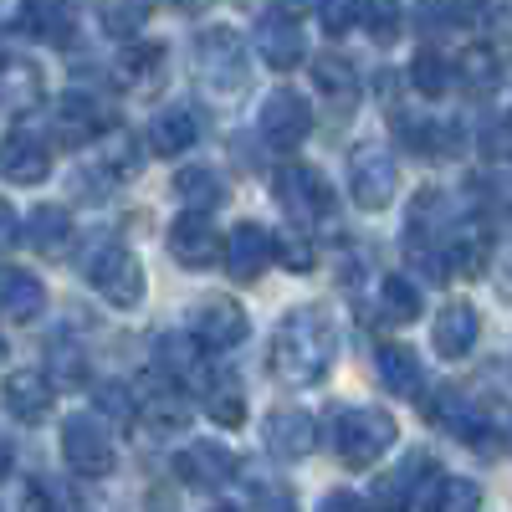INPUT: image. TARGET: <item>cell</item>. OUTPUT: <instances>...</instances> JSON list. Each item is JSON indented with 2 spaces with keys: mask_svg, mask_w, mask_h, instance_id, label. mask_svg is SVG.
I'll return each mask as SVG.
<instances>
[{
  "mask_svg": "<svg viewBox=\"0 0 512 512\" xmlns=\"http://www.w3.org/2000/svg\"><path fill=\"white\" fill-rule=\"evenodd\" d=\"M425 415H431L441 431H451L456 441H466V446H487V436H492L482 405L472 395H461V390H436L431 400H425Z\"/></svg>",
  "mask_w": 512,
  "mask_h": 512,
  "instance_id": "obj_10",
  "label": "cell"
},
{
  "mask_svg": "<svg viewBox=\"0 0 512 512\" xmlns=\"http://www.w3.org/2000/svg\"><path fill=\"white\" fill-rule=\"evenodd\" d=\"M0 364H6V338H0Z\"/></svg>",
  "mask_w": 512,
  "mask_h": 512,
  "instance_id": "obj_53",
  "label": "cell"
},
{
  "mask_svg": "<svg viewBox=\"0 0 512 512\" xmlns=\"http://www.w3.org/2000/svg\"><path fill=\"white\" fill-rule=\"evenodd\" d=\"M144 16H149V11H144V0H103V16H98V21H103L108 36L128 41V36L144 26Z\"/></svg>",
  "mask_w": 512,
  "mask_h": 512,
  "instance_id": "obj_36",
  "label": "cell"
},
{
  "mask_svg": "<svg viewBox=\"0 0 512 512\" xmlns=\"http://www.w3.org/2000/svg\"><path fill=\"white\" fill-rule=\"evenodd\" d=\"M195 139H200V118H195V108H190V103L164 108V113L149 123V149H154L159 159H175V154H185Z\"/></svg>",
  "mask_w": 512,
  "mask_h": 512,
  "instance_id": "obj_21",
  "label": "cell"
},
{
  "mask_svg": "<svg viewBox=\"0 0 512 512\" xmlns=\"http://www.w3.org/2000/svg\"><path fill=\"white\" fill-rule=\"evenodd\" d=\"M77 26V11H72V0H47V11H41V36H52V41H67Z\"/></svg>",
  "mask_w": 512,
  "mask_h": 512,
  "instance_id": "obj_42",
  "label": "cell"
},
{
  "mask_svg": "<svg viewBox=\"0 0 512 512\" xmlns=\"http://www.w3.org/2000/svg\"><path fill=\"white\" fill-rule=\"evenodd\" d=\"M0 400H6L11 420L21 425H41L52 415V400H57V384L47 374H36V369H16L6 374V384H0Z\"/></svg>",
  "mask_w": 512,
  "mask_h": 512,
  "instance_id": "obj_14",
  "label": "cell"
},
{
  "mask_svg": "<svg viewBox=\"0 0 512 512\" xmlns=\"http://www.w3.org/2000/svg\"><path fill=\"white\" fill-rule=\"evenodd\" d=\"M159 369L169 379H185V384H200L210 369L200 364V344L195 338H180V333H164L159 338Z\"/></svg>",
  "mask_w": 512,
  "mask_h": 512,
  "instance_id": "obj_33",
  "label": "cell"
},
{
  "mask_svg": "<svg viewBox=\"0 0 512 512\" xmlns=\"http://www.w3.org/2000/svg\"><path fill=\"white\" fill-rule=\"evenodd\" d=\"M318 512H369L354 492H328L323 502H318Z\"/></svg>",
  "mask_w": 512,
  "mask_h": 512,
  "instance_id": "obj_49",
  "label": "cell"
},
{
  "mask_svg": "<svg viewBox=\"0 0 512 512\" xmlns=\"http://www.w3.org/2000/svg\"><path fill=\"white\" fill-rule=\"evenodd\" d=\"M487 149H492V154H512V113L492 123V134H487Z\"/></svg>",
  "mask_w": 512,
  "mask_h": 512,
  "instance_id": "obj_48",
  "label": "cell"
},
{
  "mask_svg": "<svg viewBox=\"0 0 512 512\" xmlns=\"http://www.w3.org/2000/svg\"><path fill=\"white\" fill-rule=\"evenodd\" d=\"M374 297H379L374 313H379L384 328H405V323L420 318V292H415L410 277H384V282L374 287Z\"/></svg>",
  "mask_w": 512,
  "mask_h": 512,
  "instance_id": "obj_27",
  "label": "cell"
},
{
  "mask_svg": "<svg viewBox=\"0 0 512 512\" xmlns=\"http://www.w3.org/2000/svg\"><path fill=\"white\" fill-rule=\"evenodd\" d=\"M98 410H108L118 420H134V395H128L123 384H103V390H98Z\"/></svg>",
  "mask_w": 512,
  "mask_h": 512,
  "instance_id": "obj_44",
  "label": "cell"
},
{
  "mask_svg": "<svg viewBox=\"0 0 512 512\" xmlns=\"http://www.w3.org/2000/svg\"><path fill=\"white\" fill-rule=\"evenodd\" d=\"M210 512H236V507H226V502H221V507H210Z\"/></svg>",
  "mask_w": 512,
  "mask_h": 512,
  "instance_id": "obj_54",
  "label": "cell"
},
{
  "mask_svg": "<svg viewBox=\"0 0 512 512\" xmlns=\"http://www.w3.org/2000/svg\"><path fill=\"white\" fill-rule=\"evenodd\" d=\"M221 256H226V272L236 282H256L267 267H272V231L256 226V221H241L226 241H221Z\"/></svg>",
  "mask_w": 512,
  "mask_h": 512,
  "instance_id": "obj_13",
  "label": "cell"
},
{
  "mask_svg": "<svg viewBox=\"0 0 512 512\" xmlns=\"http://www.w3.org/2000/svg\"><path fill=\"white\" fill-rule=\"evenodd\" d=\"M395 190H400L395 154L384 149V144H374V139L354 144V149H349V195H354L364 210H384V205L395 200Z\"/></svg>",
  "mask_w": 512,
  "mask_h": 512,
  "instance_id": "obj_5",
  "label": "cell"
},
{
  "mask_svg": "<svg viewBox=\"0 0 512 512\" xmlns=\"http://www.w3.org/2000/svg\"><path fill=\"white\" fill-rule=\"evenodd\" d=\"M359 16H364V26H369V36L379 41V47H390V41L400 36V0H364Z\"/></svg>",
  "mask_w": 512,
  "mask_h": 512,
  "instance_id": "obj_37",
  "label": "cell"
},
{
  "mask_svg": "<svg viewBox=\"0 0 512 512\" xmlns=\"http://www.w3.org/2000/svg\"><path fill=\"white\" fill-rule=\"evenodd\" d=\"M395 420L384 415V410H369V405H354V410H333L328 420V446L333 456L354 466V472H364V466H374L384 451L395 446Z\"/></svg>",
  "mask_w": 512,
  "mask_h": 512,
  "instance_id": "obj_2",
  "label": "cell"
},
{
  "mask_svg": "<svg viewBox=\"0 0 512 512\" xmlns=\"http://www.w3.org/2000/svg\"><path fill=\"white\" fill-rule=\"evenodd\" d=\"M21 241V210L11 200H0V251Z\"/></svg>",
  "mask_w": 512,
  "mask_h": 512,
  "instance_id": "obj_46",
  "label": "cell"
},
{
  "mask_svg": "<svg viewBox=\"0 0 512 512\" xmlns=\"http://www.w3.org/2000/svg\"><path fill=\"white\" fill-rule=\"evenodd\" d=\"M333 359H338V328H333L328 308L313 303V308H292L277 323L267 369L282 384H318V379H328Z\"/></svg>",
  "mask_w": 512,
  "mask_h": 512,
  "instance_id": "obj_1",
  "label": "cell"
},
{
  "mask_svg": "<svg viewBox=\"0 0 512 512\" xmlns=\"http://www.w3.org/2000/svg\"><path fill=\"white\" fill-rule=\"evenodd\" d=\"M318 21L328 36H344L359 21V0H318Z\"/></svg>",
  "mask_w": 512,
  "mask_h": 512,
  "instance_id": "obj_41",
  "label": "cell"
},
{
  "mask_svg": "<svg viewBox=\"0 0 512 512\" xmlns=\"http://www.w3.org/2000/svg\"><path fill=\"white\" fill-rule=\"evenodd\" d=\"M451 72H456V82H461L466 93H492L497 82H502V57L492 47H466Z\"/></svg>",
  "mask_w": 512,
  "mask_h": 512,
  "instance_id": "obj_31",
  "label": "cell"
},
{
  "mask_svg": "<svg viewBox=\"0 0 512 512\" xmlns=\"http://www.w3.org/2000/svg\"><path fill=\"white\" fill-rule=\"evenodd\" d=\"M441 256H446V272L477 277V272H487V256H492V231H487L482 221H466V226H456V236H451V246H446Z\"/></svg>",
  "mask_w": 512,
  "mask_h": 512,
  "instance_id": "obj_24",
  "label": "cell"
},
{
  "mask_svg": "<svg viewBox=\"0 0 512 512\" xmlns=\"http://www.w3.org/2000/svg\"><path fill=\"white\" fill-rule=\"evenodd\" d=\"M420 507L425 512H482V492L477 482H466V477H431V487L420 492Z\"/></svg>",
  "mask_w": 512,
  "mask_h": 512,
  "instance_id": "obj_29",
  "label": "cell"
},
{
  "mask_svg": "<svg viewBox=\"0 0 512 512\" xmlns=\"http://www.w3.org/2000/svg\"><path fill=\"white\" fill-rule=\"evenodd\" d=\"M277 6H282V11H297V6H303V0H277Z\"/></svg>",
  "mask_w": 512,
  "mask_h": 512,
  "instance_id": "obj_51",
  "label": "cell"
},
{
  "mask_svg": "<svg viewBox=\"0 0 512 512\" xmlns=\"http://www.w3.org/2000/svg\"><path fill=\"white\" fill-rule=\"evenodd\" d=\"M31 26V0H0V31Z\"/></svg>",
  "mask_w": 512,
  "mask_h": 512,
  "instance_id": "obj_45",
  "label": "cell"
},
{
  "mask_svg": "<svg viewBox=\"0 0 512 512\" xmlns=\"http://www.w3.org/2000/svg\"><path fill=\"white\" fill-rule=\"evenodd\" d=\"M134 164H139V154H134V139H123L118 128H108V139H103V169H108L113 180H123Z\"/></svg>",
  "mask_w": 512,
  "mask_h": 512,
  "instance_id": "obj_39",
  "label": "cell"
},
{
  "mask_svg": "<svg viewBox=\"0 0 512 512\" xmlns=\"http://www.w3.org/2000/svg\"><path fill=\"white\" fill-rule=\"evenodd\" d=\"M251 47H256V57H262L267 67L287 72V67L303 62V26H297L292 16H262L256 21Z\"/></svg>",
  "mask_w": 512,
  "mask_h": 512,
  "instance_id": "obj_19",
  "label": "cell"
},
{
  "mask_svg": "<svg viewBox=\"0 0 512 512\" xmlns=\"http://www.w3.org/2000/svg\"><path fill=\"white\" fill-rule=\"evenodd\" d=\"M169 256H175L180 267H190V272L210 267V262L221 256V236H216V226H210L200 210L180 216L175 226H169Z\"/></svg>",
  "mask_w": 512,
  "mask_h": 512,
  "instance_id": "obj_18",
  "label": "cell"
},
{
  "mask_svg": "<svg viewBox=\"0 0 512 512\" xmlns=\"http://www.w3.org/2000/svg\"><path fill=\"white\" fill-rule=\"evenodd\" d=\"M26 241L36 246V251H67V241H72V216L67 210H57V205H36L31 216H26Z\"/></svg>",
  "mask_w": 512,
  "mask_h": 512,
  "instance_id": "obj_32",
  "label": "cell"
},
{
  "mask_svg": "<svg viewBox=\"0 0 512 512\" xmlns=\"http://www.w3.org/2000/svg\"><path fill=\"white\" fill-rule=\"evenodd\" d=\"M41 313H47V287H41V277L16 267V262H0V318L36 323Z\"/></svg>",
  "mask_w": 512,
  "mask_h": 512,
  "instance_id": "obj_15",
  "label": "cell"
},
{
  "mask_svg": "<svg viewBox=\"0 0 512 512\" xmlns=\"http://www.w3.org/2000/svg\"><path fill=\"white\" fill-rule=\"evenodd\" d=\"M175 472H180L185 487L216 492V487H226V482L236 477V456H231L226 446H216V441H195V446H185V451L175 456Z\"/></svg>",
  "mask_w": 512,
  "mask_h": 512,
  "instance_id": "obj_16",
  "label": "cell"
},
{
  "mask_svg": "<svg viewBox=\"0 0 512 512\" xmlns=\"http://www.w3.org/2000/svg\"><path fill=\"white\" fill-rule=\"evenodd\" d=\"M256 512H297L282 487H256Z\"/></svg>",
  "mask_w": 512,
  "mask_h": 512,
  "instance_id": "obj_47",
  "label": "cell"
},
{
  "mask_svg": "<svg viewBox=\"0 0 512 512\" xmlns=\"http://www.w3.org/2000/svg\"><path fill=\"white\" fill-rule=\"evenodd\" d=\"M313 82H318V93H328L338 108H354V98H359V72H354L349 57H338V52H323L313 62Z\"/></svg>",
  "mask_w": 512,
  "mask_h": 512,
  "instance_id": "obj_30",
  "label": "cell"
},
{
  "mask_svg": "<svg viewBox=\"0 0 512 512\" xmlns=\"http://www.w3.org/2000/svg\"><path fill=\"white\" fill-rule=\"evenodd\" d=\"M246 47H241V36L216 26V31H205L195 41V77H200V88L205 93H221V98H236L246 88Z\"/></svg>",
  "mask_w": 512,
  "mask_h": 512,
  "instance_id": "obj_3",
  "label": "cell"
},
{
  "mask_svg": "<svg viewBox=\"0 0 512 512\" xmlns=\"http://www.w3.org/2000/svg\"><path fill=\"white\" fill-rule=\"evenodd\" d=\"M62 456L77 477H108L113 472V436L98 415H67L62 420Z\"/></svg>",
  "mask_w": 512,
  "mask_h": 512,
  "instance_id": "obj_6",
  "label": "cell"
},
{
  "mask_svg": "<svg viewBox=\"0 0 512 512\" xmlns=\"http://www.w3.org/2000/svg\"><path fill=\"white\" fill-rule=\"evenodd\" d=\"M6 477H11V441L0 436V482H6Z\"/></svg>",
  "mask_w": 512,
  "mask_h": 512,
  "instance_id": "obj_50",
  "label": "cell"
},
{
  "mask_svg": "<svg viewBox=\"0 0 512 512\" xmlns=\"http://www.w3.org/2000/svg\"><path fill=\"white\" fill-rule=\"evenodd\" d=\"M477 333H482V318L472 303H446L431 323V344L441 359H466L477 349Z\"/></svg>",
  "mask_w": 512,
  "mask_h": 512,
  "instance_id": "obj_20",
  "label": "cell"
},
{
  "mask_svg": "<svg viewBox=\"0 0 512 512\" xmlns=\"http://www.w3.org/2000/svg\"><path fill=\"white\" fill-rule=\"evenodd\" d=\"M134 415L149 425V431H159V436L185 431V425H190V405H185V395L175 390V384H154V390H144L134 400Z\"/></svg>",
  "mask_w": 512,
  "mask_h": 512,
  "instance_id": "obj_23",
  "label": "cell"
},
{
  "mask_svg": "<svg viewBox=\"0 0 512 512\" xmlns=\"http://www.w3.org/2000/svg\"><path fill=\"white\" fill-rule=\"evenodd\" d=\"M246 333H251V323H246V308L236 303V297H205V303H195V313H190V338L200 349L226 354Z\"/></svg>",
  "mask_w": 512,
  "mask_h": 512,
  "instance_id": "obj_7",
  "label": "cell"
},
{
  "mask_svg": "<svg viewBox=\"0 0 512 512\" xmlns=\"http://www.w3.org/2000/svg\"><path fill=\"white\" fill-rule=\"evenodd\" d=\"M226 180L216 175V169H205V164H195V169H180L175 175V200L185 205V210H216V205H226Z\"/></svg>",
  "mask_w": 512,
  "mask_h": 512,
  "instance_id": "obj_26",
  "label": "cell"
},
{
  "mask_svg": "<svg viewBox=\"0 0 512 512\" xmlns=\"http://www.w3.org/2000/svg\"><path fill=\"white\" fill-rule=\"evenodd\" d=\"M0 175L16 185H41L52 175V144L36 134V128H16V134L0 144Z\"/></svg>",
  "mask_w": 512,
  "mask_h": 512,
  "instance_id": "obj_11",
  "label": "cell"
},
{
  "mask_svg": "<svg viewBox=\"0 0 512 512\" xmlns=\"http://www.w3.org/2000/svg\"><path fill=\"white\" fill-rule=\"evenodd\" d=\"M410 82H415L420 98H446L451 82H456V72H451V62H446L436 47H425V52H415V62H410Z\"/></svg>",
  "mask_w": 512,
  "mask_h": 512,
  "instance_id": "obj_35",
  "label": "cell"
},
{
  "mask_svg": "<svg viewBox=\"0 0 512 512\" xmlns=\"http://www.w3.org/2000/svg\"><path fill=\"white\" fill-rule=\"evenodd\" d=\"M277 205L287 210L292 221H323L328 210H333V190H328V180L318 175V169H308V164H287L282 175H277Z\"/></svg>",
  "mask_w": 512,
  "mask_h": 512,
  "instance_id": "obj_8",
  "label": "cell"
},
{
  "mask_svg": "<svg viewBox=\"0 0 512 512\" xmlns=\"http://www.w3.org/2000/svg\"><path fill=\"white\" fill-rule=\"evenodd\" d=\"M262 436H267V451L277 461H303L318 446V420L308 410H272L267 425H262Z\"/></svg>",
  "mask_w": 512,
  "mask_h": 512,
  "instance_id": "obj_17",
  "label": "cell"
},
{
  "mask_svg": "<svg viewBox=\"0 0 512 512\" xmlns=\"http://www.w3.org/2000/svg\"><path fill=\"white\" fill-rule=\"evenodd\" d=\"M41 72L26 62V57H11V62H0V98L16 103V108H36L41 103Z\"/></svg>",
  "mask_w": 512,
  "mask_h": 512,
  "instance_id": "obj_34",
  "label": "cell"
},
{
  "mask_svg": "<svg viewBox=\"0 0 512 512\" xmlns=\"http://www.w3.org/2000/svg\"><path fill=\"white\" fill-rule=\"evenodd\" d=\"M200 390H205V410H210V420H216V425L236 431V425L246 420V390H241L236 374H205Z\"/></svg>",
  "mask_w": 512,
  "mask_h": 512,
  "instance_id": "obj_25",
  "label": "cell"
},
{
  "mask_svg": "<svg viewBox=\"0 0 512 512\" xmlns=\"http://www.w3.org/2000/svg\"><path fill=\"white\" fill-rule=\"evenodd\" d=\"M47 359H52V379H57V384H67V390H72V384H82V379H88V364H82V354H77L72 344H57V349H47Z\"/></svg>",
  "mask_w": 512,
  "mask_h": 512,
  "instance_id": "obj_40",
  "label": "cell"
},
{
  "mask_svg": "<svg viewBox=\"0 0 512 512\" xmlns=\"http://www.w3.org/2000/svg\"><path fill=\"white\" fill-rule=\"evenodd\" d=\"M256 128H262V139L272 149H297L308 134H313V108L308 98H297L292 88H277L267 103H262V118H256Z\"/></svg>",
  "mask_w": 512,
  "mask_h": 512,
  "instance_id": "obj_9",
  "label": "cell"
},
{
  "mask_svg": "<svg viewBox=\"0 0 512 512\" xmlns=\"http://www.w3.org/2000/svg\"><path fill=\"white\" fill-rule=\"evenodd\" d=\"M82 272H88V282H93V292L103 297V303H113V308H139L144 303V267L128 246L98 241Z\"/></svg>",
  "mask_w": 512,
  "mask_h": 512,
  "instance_id": "obj_4",
  "label": "cell"
},
{
  "mask_svg": "<svg viewBox=\"0 0 512 512\" xmlns=\"http://www.w3.org/2000/svg\"><path fill=\"white\" fill-rule=\"evenodd\" d=\"M175 6H185V11H195V6H205V0H175Z\"/></svg>",
  "mask_w": 512,
  "mask_h": 512,
  "instance_id": "obj_52",
  "label": "cell"
},
{
  "mask_svg": "<svg viewBox=\"0 0 512 512\" xmlns=\"http://www.w3.org/2000/svg\"><path fill=\"white\" fill-rule=\"evenodd\" d=\"M169 77V52L159 47V41H144V47L123 52V82L134 93H159Z\"/></svg>",
  "mask_w": 512,
  "mask_h": 512,
  "instance_id": "obj_28",
  "label": "cell"
},
{
  "mask_svg": "<svg viewBox=\"0 0 512 512\" xmlns=\"http://www.w3.org/2000/svg\"><path fill=\"white\" fill-rule=\"evenodd\" d=\"M374 369H379V384H384L390 395H400V400H420L425 374H420V359H415L405 344H379V349H374Z\"/></svg>",
  "mask_w": 512,
  "mask_h": 512,
  "instance_id": "obj_22",
  "label": "cell"
},
{
  "mask_svg": "<svg viewBox=\"0 0 512 512\" xmlns=\"http://www.w3.org/2000/svg\"><path fill=\"white\" fill-rule=\"evenodd\" d=\"M456 21H461L456 0H420V31H425V36H436V31H446V26H456Z\"/></svg>",
  "mask_w": 512,
  "mask_h": 512,
  "instance_id": "obj_43",
  "label": "cell"
},
{
  "mask_svg": "<svg viewBox=\"0 0 512 512\" xmlns=\"http://www.w3.org/2000/svg\"><path fill=\"white\" fill-rule=\"evenodd\" d=\"M272 256H277L282 267H292V272H313V241L297 236V231L272 236Z\"/></svg>",
  "mask_w": 512,
  "mask_h": 512,
  "instance_id": "obj_38",
  "label": "cell"
},
{
  "mask_svg": "<svg viewBox=\"0 0 512 512\" xmlns=\"http://www.w3.org/2000/svg\"><path fill=\"white\" fill-rule=\"evenodd\" d=\"M52 128H57V144H88V139H98L103 128H113V108L108 103H98L93 93H67L62 103H57V118H52Z\"/></svg>",
  "mask_w": 512,
  "mask_h": 512,
  "instance_id": "obj_12",
  "label": "cell"
}]
</instances>
